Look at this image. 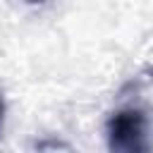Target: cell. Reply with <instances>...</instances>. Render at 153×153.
Masks as SVG:
<instances>
[{
	"label": "cell",
	"instance_id": "cell-2",
	"mask_svg": "<svg viewBox=\"0 0 153 153\" xmlns=\"http://www.w3.org/2000/svg\"><path fill=\"white\" fill-rule=\"evenodd\" d=\"M24 2H29V5H41L43 0H24Z\"/></svg>",
	"mask_w": 153,
	"mask_h": 153
},
{
	"label": "cell",
	"instance_id": "cell-1",
	"mask_svg": "<svg viewBox=\"0 0 153 153\" xmlns=\"http://www.w3.org/2000/svg\"><path fill=\"white\" fill-rule=\"evenodd\" d=\"M108 153H151L148 117L139 108H120L105 122Z\"/></svg>",
	"mask_w": 153,
	"mask_h": 153
},
{
	"label": "cell",
	"instance_id": "cell-3",
	"mask_svg": "<svg viewBox=\"0 0 153 153\" xmlns=\"http://www.w3.org/2000/svg\"><path fill=\"white\" fill-rule=\"evenodd\" d=\"M2 112H5V105H2V100H0V122H2Z\"/></svg>",
	"mask_w": 153,
	"mask_h": 153
}]
</instances>
